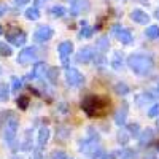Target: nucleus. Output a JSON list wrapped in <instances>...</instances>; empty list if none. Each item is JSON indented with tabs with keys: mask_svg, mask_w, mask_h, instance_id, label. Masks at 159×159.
Listing matches in <instances>:
<instances>
[{
	"mask_svg": "<svg viewBox=\"0 0 159 159\" xmlns=\"http://www.w3.org/2000/svg\"><path fill=\"white\" fill-rule=\"evenodd\" d=\"M16 130H18V123L16 119H11V121L7 123V127H5V139L7 140H13L16 135Z\"/></svg>",
	"mask_w": 159,
	"mask_h": 159,
	"instance_id": "1",
	"label": "nucleus"
},
{
	"mask_svg": "<svg viewBox=\"0 0 159 159\" xmlns=\"http://www.w3.org/2000/svg\"><path fill=\"white\" fill-rule=\"evenodd\" d=\"M25 18H27V19H30V21H35V19H38V18H40V11H38V8H35V7L29 8L27 11H25Z\"/></svg>",
	"mask_w": 159,
	"mask_h": 159,
	"instance_id": "5",
	"label": "nucleus"
},
{
	"mask_svg": "<svg viewBox=\"0 0 159 159\" xmlns=\"http://www.w3.org/2000/svg\"><path fill=\"white\" fill-rule=\"evenodd\" d=\"M34 56V49H30V48H27V49H24V51H21V54H19V57H18V61L21 62V64H24V62H27L30 57Z\"/></svg>",
	"mask_w": 159,
	"mask_h": 159,
	"instance_id": "4",
	"label": "nucleus"
},
{
	"mask_svg": "<svg viewBox=\"0 0 159 159\" xmlns=\"http://www.w3.org/2000/svg\"><path fill=\"white\" fill-rule=\"evenodd\" d=\"M157 32H159L157 27H150V29H148V35H150V37H156Z\"/></svg>",
	"mask_w": 159,
	"mask_h": 159,
	"instance_id": "9",
	"label": "nucleus"
},
{
	"mask_svg": "<svg viewBox=\"0 0 159 159\" xmlns=\"http://www.w3.org/2000/svg\"><path fill=\"white\" fill-rule=\"evenodd\" d=\"M18 105H21L22 108H25V107H27V99H21V100H18Z\"/></svg>",
	"mask_w": 159,
	"mask_h": 159,
	"instance_id": "12",
	"label": "nucleus"
},
{
	"mask_svg": "<svg viewBox=\"0 0 159 159\" xmlns=\"http://www.w3.org/2000/svg\"><path fill=\"white\" fill-rule=\"evenodd\" d=\"M43 2H46V0H35V8L40 7V3H43Z\"/></svg>",
	"mask_w": 159,
	"mask_h": 159,
	"instance_id": "15",
	"label": "nucleus"
},
{
	"mask_svg": "<svg viewBox=\"0 0 159 159\" xmlns=\"http://www.w3.org/2000/svg\"><path fill=\"white\" fill-rule=\"evenodd\" d=\"M132 18H134L137 22H147L148 21V16L145 15L143 11H140V10H135L134 13H132Z\"/></svg>",
	"mask_w": 159,
	"mask_h": 159,
	"instance_id": "6",
	"label": "nucleus"
},
{
	"mask_svg": "<svg viewBox=\"0 0 159 159\" xmlns=\"http://www.w3.org/2000/svg\"><path fill=\"white\" fill-rule=\"evenodd\" d=\"M51 35H52V30L49 27H45V25L37 29V32H35V38L38 40V42H45V40H48Z\"/></svg>",
	"mask_w": 159,
	"mask_h": 159,
	"instance_id": "2",
	"label": "nucleus"
},
{
	"mask_svg": "<svg viewBox=\"0 0 159 159\" xmlns=\"http://www.w3.org/2000/svg\"><path fill=\"white\" fill-rule=\"evenodd\" d=\"M8 99V89L7 84H0V100H7Z\"/></svg>",
	"mask_w": 159,
	"mask_h": 159,
	"instance_id": "8",
	"label": "nucleus"
},
{
	"mask_svg": "<svg viewBox=\"0 0 159 159\" xmlns=\"http://www.w3.org/2000/svg\"><path fill=\"white\" fill-rule=\"evenodd\" d=\"M13 83H15V84H13V89H15V91H18V88L21 86V81H19L18 78H13Z\"/></svg>",
	"mask_w": 159,
	"mask_h": 159,
	"instance_id": "10",
	"label": "nucleus"
},
{
	"mask_svg": "<svg viewBox=\"0 0 159 159\" xmlns=\"http://www.w3.org/2000/svg\"><path fill=\"white\" fill-rule=\"evenodd\" d=\"M7 10H8V8H7V5H5V3H0V16H2Z\"/></svg>",
	"mask_w": 159,
	"mask_h": 159,
	"instance_id": "13",
	"label": "nucleus"
},
{
	"mask_svg": "<svg viewBox=\"0 0 159 159\" xmlns=\"http://www.w3.org/2000/svg\"><path fill=\"white\" fill-rule=\"evenodd\" d=\"M0 54L2 56H10L11 54V48L5 43H0Z\"/></svg>",
	"mask_w": 159,
	"mask_h": 159,
	"instance_id": "7",
	"label": "nucleus"
},
{
	"mask_svg": "<svg viewBox=\"0 0 159 159\" xmlns=\"http://www.w3.org/2000/svg\"><path fill=\"white\" fill-rule=\"evenodd\" d=\"M30 0H15V3L16 5H25V3H29Z\"/></svg>",
	"mask_w": 159,
	"mask_h": 159,
	"instance_id": "14",
	"label": "nucleus"
},
{
	"mask_svg": "<svg viewBox=\"0 0 159 159\" xmlns=\"http://www.w3.org/2000/svg\"><path fill=\"white\" fill-rule=\"evenodd\" d=\"M8 40L13 43V45H24L25 43V34L24 32H21V30H18L16 32V35H8Z\"/></svg>",
	"mask_w": 159,
	"mask_h": 159,
	"instance_id": "3",
	"label": "nucleus"
},
{
	"mask_svg": "<svg viewBox=\"0 0 159 159\" xmlns=\"http://www.w3.org/2000/svg\"><path fill=\"white\" fill-rule=\"evenodd\" d=\"M52 13H54V15H62V13H64V8L56 7V8H52Z\"/></svg>",
	"mask_w": 159,
	"mask_h": 159,
	"instance_id": "11",
	"label": "nucleus"
},
{
	"mask_svg": "<svg viewBox=\"0 0 159 159\" xmlns=\"http://www.w3.org/2000/svg\"><path fill=\"white\" fill-rule=\"evenodd\" d=\"M2 32H3V30H2V27H0V35H2Z\"/></svg>",
	"mask_w": 159,
	"mask_h": 159,
	"instance_id": "16",
	"label": "nucleus"
}]
</instances>
